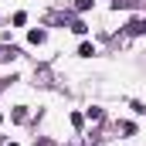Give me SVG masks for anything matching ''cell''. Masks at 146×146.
Wrapping results in <instances>:
<instances>
[{
  "label": "cell",
  "mask_w": 146,
  "mask_h": 146,
  "mask_svg": "<svg viewBox=\"0 0 146 146\" xmlns=\"http://www.w3.org/2000/svg\"><path fill=\"white\" fill-rule=\"evenodd\" d=\"M126 31H129V34H146V21H143V17L129 21V24H126Z\"/></svg>",
  "instance_id": "obj_1"
},
{
  "label": "cell",
  "mask_w": 146,
  "mask_h": 146,
  "mask_svg": "<svg viewBox=\"0 0 146 146\" xmlns=\"http://www.w3.org/2000/svg\"><path fill=\"white\" fill-rule=\"evenodd\" d=\"M78 54H82V58H92V54H95V44H88V41H85V44L78 48Z\"/></svg>",
  "instance_id": "obj_2"
},
{
  "label": "cell",
  "mask_w": 146,
  "mask_h": 146,
  "mask_svg": "<svg viewBox=\"0 0 146 146\" xmlns=\"http://www.w3.org/2000/svg\"><path fill=\"white\" fill-rule=\"evenodd\" d=\"M27 37H31V44H41V41H44V37H48V34H44V31L37 27V31H31V34H27Z\"/></svg>",
  "instance_id": "obj_3"
},
{
  "label": "cell",
  "mask_w": 146,
  "mask_h": 146,
  "mask_svg": "<svg viewBox=\"0 0 146 146\" xmlns=\"http://www.w3.org/2000/svg\"><path fill=\"white\" fill-rule=\"evenodd\" d=\"M24 119H27V109H24V106H17V109H14V122H24Z\"/></svg>",
  "instance_id": "obj_4"
},
{
  "label": "cell",
  "mask_w": 146,
  "mask_h": 146,
  "mask_svg": "<svg viewBox=\"0 0 146 146\" xmlns=\"http://www.w3.org/2000/svg\"><path fill=\"white\" fill-rule=\"evenodd\" d=\"M85 115H88L92 122H99V119H102V109H95V106H92V109H85Z\"/></svg>",
  "instance_id": "obj_5"
},
{
  "label": "cell",
  "mask_w": 146,
  "mask_h": 146,
  "mask_svg": "<svg viewBox=\"0 0 146 146\" xmlns=\"http://www.w3.org/2000/svg\"><path fill=\"white\" fill-rule=\"evenodd\" d=\"M14 24H17V27H24V24H27V14H24V10H17V14H14Z\"/></svg>",
  "instance_id": "obj_6"
},
{
  "label": "cell",
  "mask_w": 146,
  "mask_h": 146,
  "mask_svg": "<svg viewBox=\"0 0 146 146\" xmlns=\"http://www.w3.org/2000/svg\"><path fill=\"white\" fill-rule=\"evenodd\" d=\"M92 3H95V0H75V7H78V10H88Z\"/></svg>",
  "instance_id": "obj_7"
},
{
  "label": "cell",
  "mask_w": 146,
  "mask_h": 146,
  "mask_svg": "<svg viewBox=\"0 0 146 146\" xmlns=\"http://www.w3.org/2000/svg\"><path fill=\"white\" fill-rule=\"evenodd\" d=\"M7 146H17V143H7Z\"/></svg>",
  "instance_id": "obj_8"
}]
</instances>
